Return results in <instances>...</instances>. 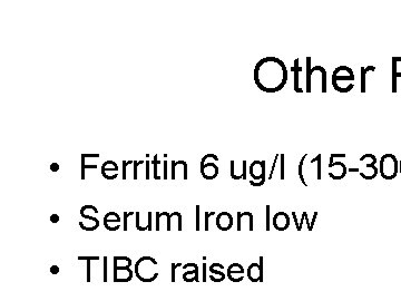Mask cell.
<instances>
[{"instance_id": "obj_1", "label": "cell", "mask_w": 401, "mask_h": 301, "mask_svg": "<svg viewBox=\"0 0 401 301\" xmlns=\"http://www.w3.org/2000/svg\"><path fill=\"white\" fill-rule=\"evenodd\" d=\"M287 66L278 57H264L255 65L254 82L264 93L274 94L282 90L288 82Z\"/></svg>"}, {"instance_id": "obj_2", "label": "cell", "mask_w": 401, "mask_h": 301, "mask_svg": "<svg viewBox=\"0 0 401 301\" xmlns=\"http://www.w3.org/2000/svg\"><path fill=\"white\" fill-rule=\"evenodd\" d=\"M309 154H304L300 160L299 166H297V174L300 181L304 187H309L312 183L321 180V154H318L316 158L308 160Z\"/></svg>"}, {"instance_id": "obj_3", "label": "cell", "mask_w": 401, "mask_h": 301, "mask_svg": "<svg viewBox=\"0 0 401 301\" xmlns=\"http://www.w3.org/2000/svg\"><path fill=\"white\" fill-rule=\"evenodd\" d=\"M354 73L348 66H339L332 73V86L339 93L347 94L354 87Z\"/></svg>"}, {"instance_id": "obj_4", "label": "cell", "mask_w": 401, "mask_h": 301, "mask_svg": "<svg viewBox=\"0 0 401 301\" xmlns=\"http://www.w3.org/2000/svg\"><path fill=\"white\" fill-rule=\"evenodd\" d=\"M134 274L142 282L151 283L155 281L159 277L157 261L152 257H142L135 263Z\"/></svg>"}, {"instance_id": "obj_5", "label": "cell", "mask_w": 401, "mask_h": 301, "mask_svg": "<svg viewBox=\"0 0 401 301\" xmlns=\"http://www.w3.org/2000/svg\"><path fill=\"white\" fill-rule=\"evenodd\" d=\"M326 71L322 66H314L311 69V76L307 93H326Z\"/></svg>"}, {"instance_id": "obj_6", "label": "cell", "mask_w": 401, "mask_h": 301, "mask_svg": "<svg viewBox=\"0 0 401 301\" xmlns=\"http://www.w3.org/2000/svg\"><path fill=\"white\" fill-rule=\"evenodd\" d=\"M399 172V161L394 154H384L379 162V173L384 180H394Z\"/></svg>"}, {"instance_id": "obj_7", "label": "cell", "mask_w": 401, "mask_h": 301, "mask_svg": "<svg viewBox=\"0 0 401 301\" xmlns=\"http://www.w3.org/2000/svg\"><path fill=\"white\" fill-rule=\"evenodd\" d=\"M293 77H294V82H293V87H294V92L296 93H307V84H308V69L307 65L305 67L300 65V59L296 58L294 60V65L292 66Z\"/></svg>"}, {"instance_id": "obj_8", "label": "cell", "mask_w": 401, "mask_h": 301, "mask_svg": "<svg viewBox=\"0 0 401 301\" xmlns=\"http://www.w3.org/2000/svg\"><path fill=\"white\" fill-rule=\"evenodd\" d=\"M360 163L365 164V165L359 167V173L360 176L365 180H372L374 179L378 174V168L375 167V163H377V158L374 154H365L360 158Z\"/></svg>"}, {"instance_id": "obj_9", "label": "cell", "mask_w": 401, "mask_h": 301, "mask_svg": "<svg viewBox=\"0 0 401 301\" xmlns=\"http://www.w3.org/2000/svg\"><path fill=\"white\" fill-rule=\"evenodd\" d=\"M217 161V155H214L211 161H209L208 154L203 156L201 161V174L205 180H214L218 175V166L215 164Z\"/></svg>"}, {"instance_id": "obj_10", "label": "cell", "mask_w": 401, "mask_h": 301, "mask_svg": "<svg viewBox=\"0 0 401 301\" xmlns=\"http://www.w3.org/2000/svg\"><path fill=\"white\" fill-rule=\"evenodd\" d=\"M251 180L259 182V181L267 180V168L266 161H253L249 167Z\"/></svg>"}, {"instance_id": "obj_11", "label": "cell", "mask_w": 401, "mask_h": 301, "mask_svg": "<svg viewBox=\"0 0 401 301\" xmlns=\"http://www.w3.org/2000/svg\"><path fill=\"white\" fill-rule=\"evenodd\" d=\"M329 176L331 177L332 180H342L343 177L347 175L348 173V167L346 166L345 163L342 162H334L332 158H330L329 162Z\"/></svg>"}, {"instance_id": "obj_12", "label": "cell", "mask_w": 401, "mask_h": 301, "mask_svg": "<svg viewBox=\"0 0 401 301\" xmlns=\"http://www.w3.org/2000/svg\"><path fill=\"white\" fill-rule=\"evenodd\" d=\"M237 229L239 232L241 231H253L254 223H253V214L251 212H238V224Z\"/></svg>"}, {"instance_id": "obj_13", "label": "cell", "mask_w": 401, "mask_h": 301, "mask_svg": "<svg viewBox=\"0 0 401 301\" xmlns=\"http://www.w3.org/2000/svg\"><path fill=\"white\" fill-rule=\"evenodd\" d=\"M244 268L243 266L240 265V263H232L229 268H227V274L226 277L229 278L231 281L234 283L241 282L243 279H244Z\"/></svg>"}, {"instance_id": "obj_14", "label": "cell", "mask_w": 401, "mask_h": 301, "mask_svg": "<svg viewBox=\"0 0 401 301\" xmlns=\"http://www.w3.org/2000/svg\"><path fill=\"white\" fill-rule=\"evenodd\" d=\"M290 217L285 212H276L272 218V225L278 231H285L290 226Z\"/></svg>"}, {"instance_id": "obj_15", "label": "cell", "mask_w": 401, "mask_h": 301, "mask_svg": "<svg viewBox=\"0 0 401 301\" xmlns=\"http://www.w3.org/2000/svg\"><path fill=\"white\" fill-rule=\"evenodd\" d=\"M182 268L185 270L183 274V280L185 282H200V274H198V267L195 263H186V265L182 266Z\"/></svg>"}, {"instance_id": "obj_16", "label": "cell", "mask_w": 401, "mask_h": 301, "mask_svg": "<svg viewBox=\"0 0 401 301\" xmlns=\"http://www.w3.org/2000/svg\"><path fill=\"white\" fill-rule=\"evenodd\" d=\"M233 217L229 212H220L215 218V224L221 231H229L233 226Z\"/></svg>"}, {"instance_id": "obj_17", "label": "cell", "mask_w": 401, "mask_h": 301, "mask_svg": "<svg viewBox=\"0 0 401 301\" xmlns=\"http://www.w3.org/2000/svg\"><path fill=\"white\" fill-rule=\"evenodd\" d=\"M134 271L131 268H114V279L115 283L130 282L133 279Z\"/></svg>"}, {"instance_id": "obj_18", "label": "cell", "mask_w": 401, "mask_h": 301, "mask_svg": "<svg viewBox=\"0 0 401 301\" xmlns=\"http://www.w3.org/2000/svg\"><path fill=\"white\" fill-rule=\"evenodd\" d=\"M122 219L116 212H108L104 217V226L108 231H117L121 228Z\"/></svg>"}, {"instance_id": "obj_19", "label": "cell", "mask_w": 401, "mask_h": 301, "mask_svg": "<svg viewBox=\"0 0 401 301\" xmlns=\"http://www.w3.org/2000/svg\"><path fill=\"white\" fill-rule=\"evenodd\" d=\"M102 174L106 180H115L118 176V166L114 161H106L102 165Z\"/></svg>"}, {"instance_id": "obj_20", "label": "cell", "mask_w": 401, "mask_h": 301, "mask_svg": "<svg viewBox=\"0 0 401 301\" xmlns=\"http://www.w3.org/2000/svg\"><path fill=\"white\" fill-rule=\"evenodd\" d=\"M210 272L211 281L215 283L222 282L226 278V274H224V266L221 265V263H212L210 266Z\"/></svg>"}, {"instance_id": "obj_21", "label": "cell", "mask_w": 401, "mask_h": 301, "mask_svg": "<svg viewBox=\"0 0 401 301\" xmlns=\"http://www.w3.org/2000/svg\"><path fill=\"white\" fill-rule=\"evenodd\" d=\"M183 173L184 180H187V163L185 161H172L171 168V179L176 180L180 176V173Z\"/></svg>"}, {"instance_id": "obj_22", "label": "cell", "mask_w": 401, "mask_h": 301, "mask_svg": "<svg viewBox=\"0 0 401 301\" xmlns=\"http://www.w3.org/2000/svg\"><path fill=\"white\" fill-rule=\"evenodd\" d=\"M81 220L80 221V226L85 231H95L98 229L99 221L94 216H80Z\"/></svg>"}, {"instance_id": "obj_23", "label": "cell", "mask_w": 401, "mask_h": 301, "mask_svg": "<svg viewBox=\"0 0 401 301\" xmlns=\"http://www.w3.org/2000/svg\"><path fill=\"white\" fill-rule=\"evenodd\" d=\"M247 278H249L250 281L253 283L263 282V278L261 275V271H260L259 263L254 262L249 266V269H247Z\"/></svg>"}, {"instance_id": "obj_24", "label": "cell", "mask_w": 401, "mask_h": 301, "mask_svg": "<svg viewBox=\"0 0 401 301\" xmlns=\"http://www.w3.org/2000/svg\"><path fill=\"white\" fill-rule=\"evenodd\" d=\"M392 76L394 80L401 78V57H392Z\"/></svg>"}, {"instance_id": "obj_25", "label": "cell", "mask_w": 401, "mask_h": 301, "mask_svg": "<svg viewBox=\"0 0 401 301\" xmlns=\"http://www.w3.org/2000/svg\"><path fill=\"white\" fill-rule=\"evenodd\" d=\"M132 259L128 257H114V268H131Z\"/></svg>"}, {"instance_id": "obj_26", "label": "cell", "mask_w": 401, "mask_h": 301, "mask_svg": "<svg viewBox=\"0 0 401 301\" xmlns=\"http://www.w3.org/2000/svg\"><path fill=\"white\" fill-rule=\"evenodd\" d=\"M78 260H85L87 262V270H86V274H87V278H86V281L90 282L92 281V278H90V261H98L99 257H78Z\"/></svg>"}, {"instance_id": "obj_27", "label": "cell", "mask_w": 401, "mask_h": 301, "mask_svg": "<svg viewBox=\"0 0 401 301\" xmlns=\"http://www.w3.org/2000/svg\"><path fill=\"white\" fill-rule=\"evenodd\" d=\"M307 217H308V213L307 212H303L302 213V216H301V220L299 221L297 220V218H296V213L295 212H292V218H293V220H294V224H295V228H296V231H302V228H303V221H305V219H307Z\"/></svg>"}, {"instance_id": "obj_28", "label": "cell", "mask_w": 401, "mask_h": 301, "mask_svg": "<svg viewBox=\"0 0 401 301\" xmlns=\"http://www.w3.org/2000/svg\"><path fill=\"white\" fill-rule=\"evenodd\" d=\"M152 165L154 166L153 168H154V173H153V177H154L155 180H160V174H159V166L160 165V161L159 160V155H154V158H153V160H152Z\"/></svg>"}, {"instance_id": "obj_29", "label": "cell", "mask_w": 401, "mask_h": 301, "mask_svg": "<svg viewBox=\"0 0 401 301\" xmlns=\"http://www.w3.org/2000/svg\"><path fill=\"white\" fill-rule=\"evenodd\" d=\"M98 209L93 205H84L80 209V216H92V214H97Z\"/></svg>"}, {"instance_id": "obj_30", "label": "cell", "mask_w": 401, "mask_h": 301, "mask_svg": "<svg viewBox=\"0 0 401 301\" xmlns=\"http://www.w3.org/2000/svg\"><path fill=\"white\" fill-rule=\"evenodd\" d=\"M85 160L86 159L82 158V156H81V167H80V173H81L80 179L81 180L86 179V175H85L86 168H93V170H95V168H98V165H96V164H86Z\"/></svg>"}, {"instance_id": "obj_31", "label": "cell", "mask_w": 401, "mask_h": 301, "mask_svg": "<svg viewBox=\"0 0 401 301\" xmlns=\"http://www.w3.org/2000/svg\"><path fill=\"white\" fill-rule=\"evenodd\" d=\"M372 68H374V66H368V67L361 68V93H366V75Z\"/></svg>"}, {"instance_id": "obj_32", "label": "cell", "mask_w": 401, "mask_h": 301, "mask_svg": "<svg viewBox=\"0 0 401 301\" xmlns=\"http://www.w3.org/2000/svg\"><path fill=\"white\" fill-rule=\"evenodd\" d=\"M136 212H124V221H123V228L124 231L128 230V219L131 217H134Z\"/></svg>"}, {"instance_id": "obj_33", "label": "cell", "mask_w": 401, "mask_h": 301, "mask_svg": "<svg viewBox=\"0 0 401 301\" xmlns=\"http://www.w3.org/2000/svg\"><path fill=\"white\" fill-rule=\"evenodd\" d=\"M216 213L215 212H205L204 214V225H205V231H209L210 230V218L212 217H215Z\"/></svg>"}, {"instance_id": "obj_34", "label": "cell", "mask_w": 401, "mask_h": 301, "mask_svg": "<svg viewBox=\"0 0 401 301\" xmlns=\"http://www.w3.org/2000/svg\"><path fill=\"white\" fill-rule=\"evenodd\" d=\"M183 265L182 263H172V274H171V281L175 282L176 281V269L177 268L182 267Z\"/></svg>"}, {"instance_id": "obj_35", "label": "cell", "mask_w": 401, "mask_h": 301, "mask_svg": "<svg viewBox=\"0 0 401 301\" xmlns=\"http://www.w3.org/2000/svg\"><path fill=\"white\" fill-rule=\"evenodd\" d=\"M132 164H134V161H123V175H122L123 180L127 179V174H126L127 166L132 165Z\"/></svg>"}, {"instance_id": "obj_36", "label": "cell", "mask_w": 401, "mask_h": 301, "mask_svg": "<svg viewBox=\"0 0 401 301\" xmlns=\"http://www.w3.org/2000/svg\"><path fill=\"white\" fill-rule=\"evenodd\" d=\"M266 210H267V221H266V230L267 231H270V226H271V220H270V210H271V207L270 205H267L266 207Z\"/></svg>"}, {"instance_id": "obj_37", "label": "cell", "mask_w": 401, "mask_h": 301, "mask_svg": "<svg viewBox=\"0 0 401 301\" xmlns=\"http://www.w3.org/2000/svg\"><path fill=\"white\" fill-rule=\"evenodd\" d=\"M144 162L143 161H134V180H137V170L139 165H143Z\"/></svg>"}, {"instance_id": "obj_38", "label": "cell", "mask_w": 401, "mask_h": 301, "mask_svg": "<svg viewBox=\"0 0 401 301\" xmlns=\"http://www.w3.org/2000/svg\"><path fill=\"white\" fill-rule=\"evenodd\" d=\"M200 209H201L200 205H196V231H200V224H201V221H200Z\"/></svg>"}, {"instance_id": "obj_39", "label": "cell", "mask_w": 401, "mask_h": 301, "mask_svg": "<svg viewBox=\"0 0 401 301\" xmlns=\"http://www.w3.org/2000/svg\"><path fill=\"white\" fill-rule=\"evenodd\" d=\"M163 165H164V168H163V170H164V172H163V179H164V180H167V179H168V172H167V171H168V168H167L168 162H167V161H164Z\"/></svg>"}, {"instance_id": "obj_40", "label": "cell", "mask_w": 401, "mask_h": 301, "mask_svg": "<svg viewBox=\"0 0 401 301\" xmlns=\"http://www.w3.org/2000/svg\"><path fill=\"white\" fill-rule=\"evenodd\" d=\"M145 165H146V173H145V177H146V180H150V179H151V174H150L151 161H146V162H145Z\"/></svg>"}, {"instance_id": "obj_41", "label": "cell", "mask_w": 401, "mask_h": 301, "mask_svg": "<svg viewBox=\"0 0 401 301\" xmlns=\"http://www.w3.org/2000/svg\"><path fill=\"white\" fill-rule=\"evenodd\" d=\"M267 180H262V181H259V182H255L253 180H250V184L252 187H262V185L266 183Z\"/></svg>"}, {"instance_id": "obj_42", "label": "cell", "mask_w": 401, "mask_h": 301, "mask_svg": "<svg viewBox=\"0 0 401 301\" xmlns=\"http://www.w3.org/2000/svg\"><path fill=\"white\" fill-rule=\"evenodd\" d=\"M318 212H314L313 213V217H312V220L310 221V231H312L313 230V226H314V223H316V220H317V218H318Z\"/></svg>"}, {"instance_id": "obj_43", "label": "cell", "mask_w": 401, "mask_h": 301, "mask_svg": "<svg viewBox=\"0 0 401 301\" xmlns=\"http://www.w3.org/2000/svg\"><path fill=\"white\" fill-rule=\"evenodd\" d=\"M104 278H103V281L107 282V257H104Z\"/></svg>"}, {"instance_id": "obj_44", "label": "cell", "mask_w": 401, "mask_h": 301, "mask_svg": "<svg viewBox=\"0 0 401 301\" xmlns=\"http://www.w3.org/2000/svg\"><path fill=\"white\" fill-rule=\"evenodd\" d=\"M59 220H60V218H59L58 214L55 213V214H52V216H51V222H52V223H58Z\"/></svg>"}, {"instance_id": "obj_45", "label": "cell", "mask_w": 401, "mask_h": 301, "mask_svg": "<svg viewBox=\"0 0 401 301\" xmlns=\"http://www.w3.org/2000/svg\"><path fill=\"white\" fill-rule=\"evenodd\" d=\"M206 270H208V267H206V263L204 261V263H203V274H202V280H201V281H203V282H206V279H208V277H206Z\"/></svg>"}, {"instance_id": "obj_46", "label": "cell", "mask_w": 401, "mask_h": 301, "mask_svg": "<svg viewBox=\"0 0 401 301\" xmlns=\"http://www.w3.org/2000/svg\"><path fill=\"white\" fill-rule=\"evenodd\" d=\"M59 267L58 266H52L51 267V274H59Z\"/></svg>"}, {"instance_id": "obj_47", "label": "cell", "mask_w": 401, "mask_h": 301, "mask_svg": "<svg viewBox=\"0 0 401 301\" xmlns=\"http://www.w3.org/2000/svg\"><path fill=\"white\" fill-rule=\"evenodd\" d=\"M59 164L58 163H52L51 164V171L52 172H58L59 171Z\"/></svg>"}, {"instance_id": "obj_48", "label": "cell", "mask_w": 401, "mask_h": 301, "mask_svg": "<svg viewBox=\"0 0 401 301\" xmlns=\"http://www.w3.org/2000/svg\"><path fill=\"white\" fill-rule=\"evenodd\" d=\"M81 156L82 158H85V159H99V154H81Z\"/></svg>"}, {"instance_id": "obj_49", "label": "cell", "mask_w": 401, "mask_h": 301, "mask_svg": "<svg viewBox=\"0 0 401 301\" xmlns=\"http://www.w3.org/2000/svg\"><path fill=\"white\" fill-rule=\"evenodd\" d=\"M346 154H334V153H332L331 155H330V158H332V159H345L346 158Z\"/></svg>"}, {"instance_id": "obj_50", "label": "cell", "mask_w": 401, "mask_h": 301, "mask_svg": "<svg viewBox=\"0 0 401 301\" xmlns=\"http://www.w3.org/2000/svg\"><path fill=\"white\" fill-rule=\"evenodd\" d=\"M148 218H150V224H148V231H152V212H148Z\"/></svg>"}, {"instance_id": "obj_51", "label": "cell", "mask_w": 401, "mask_h": 301, "mask_svg": "<svg viewBox=\"0 0 401 301\" xmlns=\"http://www.w3.org/2000/svg\"><path fill=\"white\" fill-rule=\"evenodd\" d=\"M399 173L401 174V160L399 161Z\"/></svg>"}]
</instances>
